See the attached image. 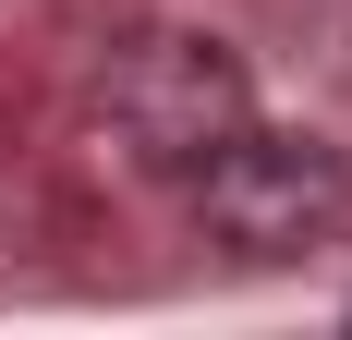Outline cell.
<instances>
[{
	"label": "cell",
	"instance_id": "cell-2",
	"mask_svg": "<svg viewBox=\"0 0 352 340\" xmlns=\"http://www.w3.org/2000/svg\"><path fill=\"white\" fill-rule=\"evenodd\" d=\"M98 122H109V146H122L146 182H195V158L255 122V85H243V61H231L219 36L170 25V36H134V49L109 61Z\"/></svg>",
	"mask_w": 352,
	"mask_h": 340
},
{
	"label": "cell",
	"instance_id": "cell-1",
	"mask_svg": "<svg viewBox=\"0 0 352 340\" xmlns=\"http://www.w3.org/2000/svg\"><path fill=\"white\" fill-rule=\"evenodd\" d=\"M195 219H207L231 255H255V268H280V255H316V243H340L352 219V170L328 134H280V122H243V134H219L207 158H195Z\"/></svg>",
	"mask_w": 352,
	"mask_h": 340
}]
</instances>
